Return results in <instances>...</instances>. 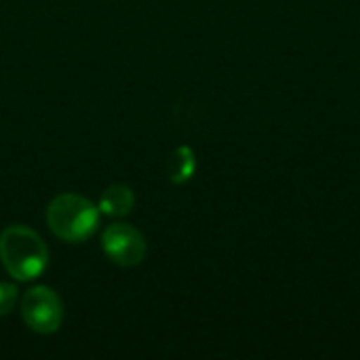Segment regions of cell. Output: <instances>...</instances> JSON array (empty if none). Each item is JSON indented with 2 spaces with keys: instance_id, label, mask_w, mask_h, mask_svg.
<instances>
[{
  "instance_id": "cell-2",
  "label": "cell",
  "mask_w": 360,
  "mask_h": 360,
  "mask_svg": "<svg viewBox=\"0 0 360 360\" xmlns=\"http://www.w3.org/2000/svg\"><path fill=\"white\" fill-rule=\"evenodd\" d=\"M51 232L65 243H82L99 228V209L80 194H59L46 207Z\"/></svg>"
},
{
  "instance_id": "cell-3",
  "label": "cell",
  "mask_w": 360,
  "mask_h": 360,
  "mask_svg": "<svg viewBox=\"0 0 360 360\" xmlns=\"http://www.w3.org/2000/svg\"><path fill=\"white\" fill-rule=\"evenodd\" d=\"M21 314L25 325L36 333H55L63 323V304L51 287H34L23 295Z\"/></svg>"
},
{
  "instance_id": "cell-6",
  "label": "cell",
  "mask_w": 360,
  "mask_h": 360,
  "mask_svg": "<svg viewBox=\"0 0 360 360\" xmlns=\"http://www.w3.org/2000/svg\"><path fill=\"white\" fill-rule=\"evenodd\" d=\"M194 171H196V158L188 146H179L167 160V173L173 184L188 181L194 175Z\"/></svg>"
},
{
  "instance_id": "cell-5",
  "label": "cell",
  "mask_w": 360,
  "mask_h": 360,
  "mask_svg": "<svg viewBox=\"0 0 360 360\" xmlns=\"http://www.w3.org/2000/svg\"><path fill=\"white\" fill-rule=\"evenodd\" d=\"M133 205H135L133 190L124 184H114L101 194L97 209H99V213H103L108 217H124L133 211Z\"/></svg>"
},
{
  "instance_id": "cell-4",
  "label": "cell",
  "mask_w": 360,
  "mask_h": 360,
  "mask_svg": "<svg viewBox=\"0 0 360 360\" xmlns=\"http://www.w3.org/2000/svg\"><path fill=\"white\" fill-rule=\"evenodd\" d=\"M101 247L105 255L118 266H137L148 253L143 234L129 224H112L101 234Z\"/></svg>"
},
{
  "instance_id": "cell-1",
  "label": "cell",
  "mask_w": 360,
  "mask_h": 360,
  "mask_svg": "<svg viewBox=\"0 0 360 360\" xmlns=\"http://www.w3.org/2000/svg\"><path fill=\"white\" fill-rule=\"evenodd\" d=\"M0 262L15 281H32L46 270L49 249L27 226H8L0 234Z\"/></svg>"
},
{
  "instance_id": "cell-7",
  "label": "cell",
  "mask_w": 360,
  "mask_h": 360,
  "mask_svg": "<svg viewBox=\"0 0 360 360\" xmlns=\"http://www.w3.org/2000/svg\"><path fill=\"white\" fill-rule=\"evenodd\" d=\"M17 287L11 283H0V316H6L13 312L17 304Z\"/></svg>"
}]
</instances>
